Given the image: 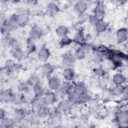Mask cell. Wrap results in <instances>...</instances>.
I'll return each mask as SVG.
<instances>
[{"label": "cell", "instance_id": "cell-20", "mask_svg": "<svg viewBox=\"0 0 128 128\" xmlns=\"http://www.w3.org/2000/svg\"><path fill=\"white\" fill-rule=\"evenodd\" d=\"M62 76L66 81H72L75 77V72L72 67L65 68L62 72Z\"/></svg>", "mask_w": 128, "mask_h": 128}, {"label": "cell", "instance_id": "cell-30", "mask_svg": "<svg viewBox=\"0 0 128 128\" xmlns=\"http://www.w3.org/2000/svg\"><path fill=\"white\" fill-rule=\"evenodd\" d=\"M29 21V16L26 13H22L18 14L17 20V26H24Z\"/></svg>", "mask_w": 128, "mask_h": 128}, {"label": "cell", "instance_id": "cell-8", "mask_svg": "<svg viewBox=\"0 0 128 128\" xmlns=\"http://www.w3.org/2000/svg\"><path fill=\"white\" fill-rule=\"evenodd\" d=\"M105 12L106 6L104 4L101 2H99L96 4L94 10L93 14L100 20H102L104 16Z\"/></svg>", "mask_w": 128, "mask_h": 128}, {"label": "cell", "instance_id": "cell-1", "mask_svg": "<svg viewBox=\"0 0 128 128\" xmlns=\"http://www.w3.org/2000/svg\"><path fill=\"white\" fill-rule=\"evenodd\" d=\"M115 120L117 126L119 128H126L128 126V111L126 105L122 106L116 112Z\"/></svg>", "mask_w": 128, "mask_h": 128}, {"label": "cell", "instance_id": "cell-49", "mask_svg": "<svg viewBox=\"0 0 128 128\" xmlns=\"http://www.w3.org/2000/svg\"><path fill=\"white\" fill-rule=\"evenodd\" d=\"M88 18H86V16L84 15V14H78V20L80 22H84V21L86 20Z\"/></svg>", "mask_w": 128, "mask_h": 128}, {"label": "cell", "instance_id": "cell-35", "mask_svg": "<svg viewBox=\"0 0 128 128\" xmlns=\"http://www.w3.org/2000/svg\"><path fill=\"white\" fill-rule=\"evenodd\" d=\"M74 56L76 60H82L86 56V51L80 46L76 49L74 52Z\"/></svg>", "mask_w": 128, "mask_h": 128}, {"label": "cell", "instance_id": "cell-11", "mask_svg": "<svg viewBox=\"0 0 128 128\" xmlns=\"http://www.w3.org/2000/svg\"><path fill=\"white\" fill-rule=\"evenodd\" d=\"M60 8L58 5L54 2L48 4L46 8V13L50 16H54L59 12Z\"/></svg>", "mask_w": 128, "mask_h": 128}, {"label": "cell", "instance_id": "cell-32", "mask_svg": "<svg viewBox=\"0 0 128 128\" xmlns=\"http://www.w3.org/2000/svg\"><path fill=\"white\" fill-rule=\"evenodd\" d=\"M32 88L34 96H43L44 95L45 93V90L40 82L36 84L34 86H32Z\"/></svg>", "mask_w": 128, "mask_h": 128}, {"label": "cell", "instance_id": "cell-26", "mask_svg": "<svg viewBox=\"0 0 128 128\" xmlns=\"http://www.w3.org/2000/svg\"><path fill=\"white\" fill-rule=\"evenodd\" d=\"M32 104L34 108H36V110L42 106H46L44 97L43 96H34L32 101Z\"/></svg>", "mask_w": 128, "mask_h": 128}, {"label": "cell", "instance_id": "cell-14", "mask_svg": "<svg viewBox=\"0 0 128 128\" xmlns=\"http://www.w3.org/2000/svg\"><path fill=\"white\" fill-rule=\"evenodd\" d=\"M62 112L58 110L57 108L51 112V114L50 116V124H58L61 121L62 119Z\"/></svg>", "mask_w": 128, "mask_h": 128}, {"label": "cell", "instance_id": "cell-27", "mask_svg": "<svg viewBox=\"0 0 128 128\" xmlns=\"http://www.w3.org/2000/svg\"><path fill=\"white\" fill-rule=\"evenodd\" d=\"M25 52L24 50L18 46L13 48L12 50V56L16 60H22L24 56Z\"/></svg>", "mask_w": 128, "mask_h": 128}, {"label": "cell", "instance_id": "cell-24", "mask_svg": "<svg viewBox=\"0 0 128 128\" xmlns=\"http://www.w3.org/2000/svg\"><path fill=\"white\" fill-rule=\"evenodd\" d=\"M36 46L34 43V40L30 37L26 40L25 53L28 54H31L36 50Z\"/></svg>", "mask_w": 128, "mask_h": 128}, {"label": "cell", "instance_id": "cell-34", "mask_svg": "<svg viewBox=\"0 0 128 128\" xmlns=\"http://www.w3.org/2000/svg\"><path fill=\"white\" fill-rule=\"evenodd\" d=\"M40 118L38 114L36 112H30L28 116V120L32 124L36 125L40 124Z\"/></svg>", "mask_w": 128, "mask_h": 128}, {"label": "cell", "instance_id": "cell-17", "mask_svg": "<svg viewBox=\"0 0 128 128\" xmlns=\"http://www.w3.org/2000/svg\"><path fill=\"white\" fill-rule=\"evenodd\" d=\"M54 70V67L52 64L50 63H46L42 67V74L44 77L49 78L53 73Z\"/></svg>", "mask_w": 128, "mask_h": 128}, {"label": "cell", "instance_id": "cell-25", "mask_svg": "<svg viewBox=\"0 0 128 128\" xmlns=\"http://www.w3.org/2000/svg\"><path fill=\"white\" fill-rule=\"evenodd\" d=\"M110 88L114 96H122V94L126 91H127L126 87L124 84L114 85L112 88Z\"/></svg>", "mask_w": 128, "mask_h": 128}, {"label": "cell", "instance_id": "cell-13", "mask_svg": "<svg viewBox=\"0 0 128 128\" xmlns=\"http://www.w3.org/2000/svg\"><path fill=\"white\" fill-rule=\"evenodd\" d=\"M68 99L72 104H80V92L74 88L67 94Z\"/></svg>", "mask_w": 128, "mask_h": 128}, {"label": "cell", "instance_id": "cell-22", "mask_svg": "<svg viewBox=\"0 0 128 128\" xmlns=\"http://www.w3.org/2000/svg\"><path fill=\"white\" fill-rule=\"evenodd\" d=\"M16 124L12 118H8L6 116L0 119V128H10L14 126Z\"/></svg>", "mask_w": 128, "mask_h": 128}, {"label": "cell", "instance_id": "cell-19", "mask_svg": "<svg viewBox=\"0 0 128 128\" xmlns=\"http://www.w3.org/2000/svg\"><path fill=\"white\" fill-rule=\"evenodd\" d=\"M73 89V85L70 82L64 81L61 83L58 90L64 95H67Z\"/></svg>", "mask_w": 128, "mask_h": 128}, {"label": "cell", "instance_id": "cell-48", "mask_svg": "<svg viewBox=\"0 0 128 128\" xmlns=\"http://www.w3.org/2000/svg\"><path fill=\"white\" fill-rule=\"evenodd\" d=\"M125 2H126V1L122 0H114L111 1V3L113 5H114L116 6H122L124 5Z\"/></svg>", "mask_w": 128, "mask_h": 128}, {"label": "cell", "instance_id": "cell-12", "mask_svg": "<svg viewBox=\"0 0 128 128\" xmlns=\"http://www.w3.org/2000/svg\"><path fill=\"white\" fill-rule=\"evenodd\" d=\"M14 96L15 94L11 90H8L1 93V102L6 103L14 102Z\"/></svg>", "mask_w": 128, "mask_h": 128}, {"label": "cell", "instance_id": "cell-41", "mask_svg": "<svg viewBox=\"0 0 128 128\" xmlns=\"http://www.w3.org/2000/svg\"><path fill=\"white\" fill-rule=\"evenodd\" d=\"M76 43L80 45L86 42V38L82 32H79L75 36L74 40Z\"/></svg>", "mask_w": 128, "mask_h": 128}, {"label": "cell", "instance_id": "cell-5", "mask_svg": "<svg viewBox=\"0 0 128 128\" xmlns=\"http://www.w3.org/2000/svg\"><path fill=\"white\" fill-rule=\"evenodd\" d=\"M17 26L11 22L6 20L5 22L1 24L0 30L2 34L4 36L10 34L15 30Z\"/></svg>", "mask_w": 128, "mask_h": 128}, {"label": "cell", "instance_id": "cell-10", "mask_svg": "<svg viewBox=\"0 0 128 128\" xmlns=\"http://www.w3.org/2000/svg\"><path fill=\"white\" fill-rule=\"evenodd\" d=\"M72 104L68 100H63L60 101L56 106V108L62 112H67L71 110Z\"/></svg>", "mask_w": 128, "mask_h": 128}, {"label": "cell", "instance_id": "cell-40", "mask_svg": "<svg viewBox=\"0 0 128 128\" xmlns=\"http://www.w3.org/2000/svg\"><path fill=\"white\" fill-rule=\"evenodd\" d=\"M73 42V40L68 36H63L60 38L59 41V44L60 46L64 47L70 45Z\"/></svg>", "mask_w": 128, "mask_h": 128}, {"label": "cell", "instance_id": "cell-47", "mask_svg": "<svg viewBox=\"0 0 128 128\" xmlns=\"http://www.w3.org/2000/svg\"><path fill=\"white\" fill-rule=\"evenodd\" d=\"M88 20L90 22V24L92 26H95V25L97 24V22L100 20L99 18H96L95 16H94L93 14L90 15L88 18Z\"/></svg>", "mask_w": 128, "mask_h": 128}, {"label": "cell", "instance_id": "cell-21", "mask_svg": "<svg viewBox=\"0 0 128 128\" xmlns=\"http://www.w3.org/2000/svg\"><path fill=\"white\" fill-rule=\"evenodd\" d=\"M126 80V76L120 72H116L114 74L112 78V82L114 85L124 84Z\"/></svg>", "mask_w": 128, "mask_h": 128}, {"label": "cell", "instance_id": "cell-42", "mask_svg": "<svg viewBox=\"0 0 128 128\" xmlns=\"http://www.w3.org/2000/svg\"><path fill=\"white\" fill-rule=\"evenodd\" d=\"M91 96L88 92H80V104H85L91 99Z\"/></svg>", "mask_w": 128, "mask_h": 128}, {"label": "cell", "instance_id": "cell-7", "mask_svg": "<svg viewBox=\"0 0 128 128\" xmlns=\"http://www.w3.org/2000/svg\"><path fill=\"white\" fill-rule=\"evenodd\" d=\"M44 100L46 104L50 106L54 104L57 100V96L55 92L52 90H48L45 92L44 95Z\"/></svg>", "mask_w": 128, "mask_h": 128}, {"label": "cell", "instance_id": "cell-3", "mask_svg": "<svg viewBox=\"0 0 128 128\" xmlns=\"http://www.w3.org/2000/svg\"><path fill=\"white\" fill-rule=\"evenodd\" d=\"M1 44L4 48H7L10 46L14 48L15 46H18V42L10 34L4 36L2 39Z\"/></svg>", "mask_w": 128, "mask_h": 128}, {"label": "cell", "instance_id": "cell-44", "mask_svg": "<svg viewBox=\"0 0 128 128\" xmlns=\"http://www.w3.org/2000/svg\"><path fill=\"white\" fill-rule=\"evenodd\" d=\"M19 82L18 80L14 76H10L6 80V84L11 88L17 86Z\"/></svg>", "mask_w": 128, "mask_h": 128}, {"label": "cell", "instance_id": "cell-37", "mask_svg": "<svg viewBox=\"0 0 128 128\" xmlns=\"http://www.w3.org/2000/svg\"><path fill=\"white\" fill-rule=\"evenodd\" d=\"M30 86V85L28 82H19L16 87L19 92L24 93L28 90Z\"/></svg>", "mask_w": 128, "mask_h": 128}, {"label": "cell", "instance_id": "cell-9", "mask_svg": "<svg viewBox=\"0 0 128 128\" xmlns=\"http://www.w3.org/2000/svg\"><path fill=\"white\" fill-rule=\"evenodd\" d=\"M75 60L76 58H74V54H72L70 52H68L63 56L62 64L66 68L72 67Z\"/></svg>", "mask_w": 128, "mask_h": 128}, {"label": "cell", "instance_id": "cell-28", "mask_svg": "<svg viewBox=\"0 0 128 128\" xmlns=\"http://www.w3.org/2000/svg\"><path fill=\"white\" fill-rule=\"evenodd\" d=\"M96 30L98 33H102L106 31L108 28L107 22L102 19L100 20L94 26Z\"/></svg>", "mask_w": 128, "mask_h": 128}, {"label": "cell", "instance_id": "cell-23", "mask_svg": "<svg viewBox=\"0 0 128 128\" xmlns=\"http://www.w3.org/2000/svg\"><path fill=\"white\" fill-rule=\"evenodd\" d=\"M36 112L40 118H45L50 117L51 111L48 107V106L46 105L38 108L37 109Z\"/></svg>", "mask_w": 128, "mask_h": 128}, {"label": "cell", "instance_id": "cell-16", "mask_svg": "<svg viewBox=\"0 0 128 128\" xmlns=\"http://www.w3.org/2000/svg\"><path fill=\"white\" fill-rule=\"evenodd\" d=\"M74 8L78 14H83L88 8V3L84 0H78L75 3Z\"/></svg>", "mask_w": 128, "mask_h": 128}, {"label": "cell", "instance_id": "cell-31", "mask_svg": "<svg viewBox=\"0 0 128 128\" xmlns=\"http://www.w3.org/2000/svg\"><path fill=\"white\" fill-rule=\"evenodd\" d=\"M73 88L80 92H88V87L87 84L84 82H78L73 85Z\"/></svg>", "mask_w": 128, "mask_h": 128}, {"label": "cell", "instance_id": "cell-33", "mask_svg": "<svg viewBox=\"0 0 128 128\" xmlns=\"http://www.w3.org/2000/svg\"><path fill=\"white\" fill-rule=\"evenodd\" d=\"M56 34L60 38L68 36V28L67 26L64 25L59 26L56 29Z\"/></svg>", "mask_w": 128, "mask_h": 128}, {"label": "cell", "instance_id": "cell-6", "mask_svg": "<svg viewBox=\"0 0 128 128\" xmlns=\"http://www.w3.org/2000/svg\"><path fill=\"white\" fill-rule=\"evenodd\" d=\"M42 28L39 26L35 24L33 26L30 30V37L36 40L40 38L43 35Z\"/></svg>", "mask_w": 128, "mask_h": 128}, {"label": "cell", "instance_id": "cell-36", "mask_svg": "<svg viewBox=\"0 0 128 128\" xmlns=\"http://www.w3.org/2000/svg\"><path fill=\"white\" fill-rule=\"evenodd\" d=\"M110 78L109 77L106 75L100 78L98 82V84L100 88L102 89L108 87V86L110 84Z\"/></svg>", "mask_w": 128, "mask_h": 128}, {"label": "cell", "instance_id": "cell-50", "mask_svg": "<svg viewBox=\"0 0 128 128\" xmlns=\"http://www.w3.org/2000/svg\"><path fill=\"white\" fill-rule=\"evenodd\" d=\"M6 112L4 110L2 109V108H0V119H2L3 118H4V117L6 116Z\"/></svg>", "mask_w": 128, "mask_h": 128}, {"label": "cell", "instance_id": "cell-38", "mask_svg": "<svg viewBox=\"0 0 128 128\" xmlns=\"http://www.w3.org/2000/svg\"><path fill=\"white\" fill-rule=\"evenodd\" d=\"M86 104L88 105V107L91 110V111L95 112L97 110L99 105L98 100L96 98H92Z\"/></svg>", "mask_w": 128, "mask_h": 128}, {"label": "cell", "instance_id": "cell-51", "mask_svg": "<svg viewBox=\"0 0 128 128\" xmlns=\"http://www.w3.org/2000/svg\"><path fill=\"white\" fill-rule=\"evenodd\" d=\"M28 2L31 5H34V4H36V0H30V1H28Z\"/></svg>", "mask_w": 128, "mask_h": 128}, {"label": "cell", "instance_id": "cell-43", "mask_svg": "<svg viewBox=\"0 0 128 128\" xmlns=\"http://www.w3.org/2000/svg\"><path fill=\"white\" fill-rule=\"evenodd\" d=\"M16 63L12 59H10V58L8 59L5 62L4 67L11 71L14 70V68H16Z\"/></svg>", "mask_w": 128, "mask_h": 128}, {"label": "cell", "instance_id": "cell-18", "mask_svg": "<svg viewBox=\"0 0 128 128\" xmlns=\"http://www.w3.org/2000/svg\"><path fill=\"white\" fill-rule=\"evenodd\" d=\"M50 56L49 50L46 46H43L39 50L38 54V59L42 62H46Z\"/></svg>", "mask_w": 128, "mask_h": 128}, {"label": "cell", "instance_id": "cell-46", "mask_svg": "<svg viewBox=\"0 0 128 128\" xmlns=\"http://www.w3.org/2000/svg\"><path fill=\"white\" fill-rule=\"evenodd\" d=\"M27 82H28L30 86H33L36 84L40 82V81L39 78L36 75H32L29 78V79Z\"/></svg>", "mask_w": 128, "mask_h": 128}, {"label": "cell", "instance_id": "cell-29", "mask_svg": "<svg viewBox=\"0 0 128 128\" xmlns=\"http://www.w3.org/2000/svg\"><path fill=\"white\" fill-rule=\"evenodd\" d=\"M102 96L103 98L107 101L112 100L114 96L110 88L106 87L102 89Z\"/></svg>", "mask_w": 128, "mask_h": 128}, {"label": "cell", "instance_id": "cell-39", "mask_svg": "<svg viewBox=\"0 0 128 128\" xmlns=\"http://www.w3.org/2000/svg\"><path fill=\"white\" fill-rule=\"evenodd\" d=\"M26 100V98L24 93L20 92L18 94H15L13 102L15 103L16 104H21L25 102Z\"/></svg>", "mask_w": 128, "mask_h": 128}, {"label": "cell", "instance_id": "cell-2", "mask_svg": "<svg viewBox=\"0 0 128 128\" xmlns=\"http://www.w3.org/2000/svg\"><path fill=\"white\" fill-rule=\"evenodd\" d=\"M30 112L26 109H16L13 113L12 118L16 124H20L26 118V116H28Z\"/></svg>", "mask_w": 128, "mask_h": 128}, {"label": "cell", "instance_id": "cell-4", "mask_svg": "<svg viewBox=\"0 0 128 128\" xmlns=\"http://www.w3.org/2000/svg\"><path fill=\"white\" fill-rule=\"evenodd\" d=\"M128 38V32L126 28H120L116 30V38L119 44L124 43Z\"/></svg>", "mask_w": 128, "mask_h": 128}, {"label": "cell", "instance_id": "cell-15", "mask_svg": "<svg viewBox=\"0 0 128 128\" xmlns=\"http://www.w3.org/2000/svg\"><path fill=\"white\" fill-rule=\"evenodd\" d=\"M61 84L60 78L57 76H50L49 78L48 85L51 90H58Z\"/></svg>", "mask_w": 128, "mask_h": 128}, {"label": "cell", "instance_id": "cell-45", "mask_svg": "<svg viewBox=\"0 0 128 128\" xmlns=\"http://www.w3.org/2000/svg\"><path fill=\"white\" fill-rule=\"evenodd\" d=\"M95 76H96L100 78H101L105 75H106V73L105 70H104V69L100 67L95 69H93L92 70Z\"/></svg>", "mask_w": 128, "mask_h": 128}]
</instances>
